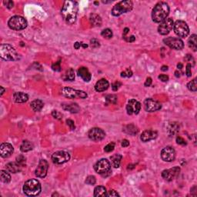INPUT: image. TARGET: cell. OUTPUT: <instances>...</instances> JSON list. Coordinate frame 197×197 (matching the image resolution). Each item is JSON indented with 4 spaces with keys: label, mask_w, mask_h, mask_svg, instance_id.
<instances>
[{
    "label": "cell",
    "mask_w": 197,
    "mask_h": 197,
    "mask_svg": "<svg viewBox=\"0 0 197 197\" xmlns=\"http://www.w3.org/2000/svg\"><path fill=\"white\" fill-rule=\"evenodd\" d=\"M78 3L75 1H66L61 10L62 16L66 23L72 25L75 22L78 14Z\"/></svg>",
    "instance_id": "cell-1"
},
{
    "label": "cell",
    "mask_w": 197,
    "mask_h": 197,
    "mask_svg": "<svg viewBox=\"0 0 197 197\" xmlns=\"http://www.w3.org/2000/svg\"><path fill=\"white\" fill-rule=\"evenodd\" d=\"M169 13V5L164 2H160L157 3L152 9V18L155 22H161L167 18Z\"/></svg>",
    "instance_id": "cell-2"
},
{
    "label": "cell",
    "mask_w": 197,
    "mask_h": 197,
    "mask_svg": "<svg viewBox=\"0 0 197 197\" xmlns=\"http://www.w3.org/2000/svg\"><path fill=\"white\" fill-rule=\"evenodd\" d=\"M41 184L39 182L35 179L27 180L23 186V192L29 196L38 195L41 192Z\"/></svg>",
    "instance_id": "cell-3"
},
{
    "label": "cell",
    "mask_w": 197,
    "mask_h": 197,
    "mask_svg": "<svg viewBox=\"0 0 197 197\" xmlns=\"http://www.w3.org/2000/svg\"><path fill=\"white\" fill-rule=\"evenodd\" d=\"M0 56L6 61H16L19 58L15 49L9 44H2L0 46Z\"/></svg>",
    "instance_id": "cell-4"
},
{
    "label": "cell",
    "mask_w": 197,
    "mask_h": 197,
    "mask_svg": "<svg viewBox=\"0 0 197 197\" xmlns=\"http://www.w3.org/2000/svg\"><path fill=\"white\" fill-rule=\"evenodd\" d=\"M132 2L130 0H126V1H121L115 4L112 9V14L114 16H119L122 14L126 13V12H129L132 10Z\"/></svg>",
    "instance_id": "cell-5"
},
{
    "label": "cell",
    "mask_w": 197,
    "mask_h": 197,
    "mask_svg": "<svg viewBox=\"0 0 197 197\" xmlns=\"http://www.w3.org/2000/svg\"><path fill=\"white\" fill-rule=\"evenodd\" d=\"M95 172L103 176H107L111 173V164L106 159H102L98 160L94 166Z\"/></svg>",
    "instance_id": "cell-6"
},
{
    "label": "cell",
    "mask_w": 197,
    "mask_h": 197,
    "mask_svg": "<svg viewBox=\"0 0 197 197\" xmlns=\"http://www.w3.org/2000/svg\"><path fill=\"white\" fill-rule=\"evenodd\" d=\"M9 28L13 30H22L27 27V21L23 17L19 15H15L10 18L8 22Z\"/></svg>",
    "instance_id": "cell-7"
},
{
    "label": "cell",
    "mask_w": 197,
    "mask_h": 197,
    "mask_svg": "<svg viewBox=\"0 0 197 197\" xmlns=\"http://www.w3.org/2000/svg\"><path fill=\"white\" fill-rule=\"evenodd\" d=\"M62 93L64 96L69 98H87V94L84 91L77 90V89H72L69 87H65L62 89Z\"/></svg>",
    "instance_id": "cell-8"
},
{
    "label": "cell",
    "mask_w": 197,
    "mask_h": 197,
    "mask_svg": "<svg viewBox=\"0 0 197 197\" xmlns=\"http://www.w3.org/2000/svg\"><path fill=\"white\" fill-rule=\"evenodd\" d=\"M173 30L178 36L183 37V38L187 36L189 33V26L186 24V22L182 20H177L174 23Z\"/></svg>",
    "instance_id": "cell-9"
},
{
    "label": "cell",
    "mask_w": 197,
    "mask_h": 197,
    "mask_svg": "<svg viewBox=\"0 0 197 197\" xmlns=\"http://www.w3.org/2000/svg\"><path fill=\"white\" fill-rule=\"evenodd\" d=\"M174 22L171 18H166L160 22V25L158 27V32L160 35H166L170 32L172 29L173 28Z\"/></svg>",
    "instance_id": "cell-10"
},
{
    "label": "cell",
    "mask_w": 197,
    "mask_h": 197,
    "mask_svg": "<svg viewBox=\"0 0 197 197\" xmlns=\"http://www.w3.org/2000/svg\"><path fill=\"white\" fill-rule=\"evenodd\" d=\"M165 44L170 47L171 49H175V50H180L184 47V43L183 40L179 38L175 37H168L163 39Z\"/></svg>",
    "instance_id": "cell-11"
},
{
    "label": "cell",
    "mask_w": 197,
    "mask_h": 197,
    "mask_svg": "<svg viewBox=\"0 0 197 197\" xmlns=\"http://www.w3.org/2000/svg\"><path fill=\"white\" fill-rule=\"evenodd\" d=\"M70 159V155L65 151H58L52 154V160L55 164H63Z\"/></svg>",
    "instance_id": "cell-12"
},
{
    "label": "cell",
    "mask_w": 197,
    "mask_h": 197,
    "mask_svg": "<svg viewBox=\"0 0 197 197\" xmlns=\"http://www.w3.org/2000/svg\"><path fill=\"white\" fill-rule=\"evenodd\" d=\"M180 172V168L178 166L171 168L169 169H165L162 172V176L167 181H172L174 179L176 178Z\"/></svg>",
    "instance_id": "cell-13"
},
{
    "label": "cell",
    "mask_w": 197,
    "mask_h": 197,
    "mask_svg": "<svg viewBox=\"0 0 197 197\" xmlns=\"http://www.w3.org/2000/svg\"><path fill=\"white\" fill-rule=\"evenodd\" d=\"M48 169H49L48 162L45 159H41L35 169V175L38 178H44L47 175Z\"/></svg>",
    "instance_id": "cell-14"
},
{
    "label": "cell",
    "mask_w": 197,
    "mask_h": 197,
    "mask_svg": "<svg viewBox=\"0 0 197 197\" xmlns=\"http://www.w3.org/2000/svg\"><path fill=\"white\" fill-rule=\"evenodd\" d=\"M88 135L89 138L93 141H101L105 138L106 133L100 128H92L89 131Z\"/></svg>",
    "instance_id": "cell-15"
},
{
    "label": "cell",
    "mask_w": 197,
    "mask_h": 197,
    "mask_svg": "<svg viewBox=\"0 0 197 197\" xmlns=\"http://www.w3.org/2000/svg\"><path fill=\"white\" fill-rule=\"evenodd\" d=\"M161 157L165 162L173 161L175 158V149L171 146H166L162 150Z\"/></svg>",
    "instance_id": "cell-16"
},
{
    "label": "cell",
    "mask_w": 197,
    "mask_h": 197,
    "mask_svg": "<svg viewBox=\"0 0 197 197\" xmlns=\"http://www.w3.org/2000/svg\"><path fill=\"white\" fill-rule=\"evenodd\" d=\"M144 107L147 112H155L162 108L161 103L152 98H146L144 102Z\"/></svg>",
    "instance_id": "cell-17"
},
{
    "label": "cell",
    "mask_w": 197,
    "mask_h": 197,
    "mask_svg": "<svg viewBox=\"0 0 197 197\" xmlns=\"http://www.w3.org/2000/svg\"><path fill=\"white\" fill-rule=\"evenodd\" d=\"M141 109V104L139 102L135 99H130L127 103L126 106V110L129 115L132 114H138Z\"/></svg>",
    "instance_id": "cell-18"
},
{
    "label": "cell",
    "mask_w": 197,
    "mask_h": 197,
    "mask_svg": "<svg viewBox=\"0 0 197 197\" xmlns=\"http://www.w3.org/2000/svg\"><path fill=\"white\" fill-rule=\"evenodd\" d=\"M13 146L10 143H2L0 146V155L2 158H8L10 156L13 152Z\"/></svg>",
    "instance_id": "cell-19"
},
{
    "label": "cell",
    "mask_w": 197,
    "mask_h": 197,
    "mask_svg": "<svg viewBox=\"0 0 197 197\" xmlns=\"http://www.w3.org/2000/svg\"><path fill=\"white\" fill-rule=\"evenodd\" d=\"M158 134L155 131L153 130H146L142 133L141 137V140L144 143H146V142H149L150 140H153L155 139V138L157 137Z\"/></svg>",
    "instance_id": "cell-20"
},
{
    "label": "cell",
    "mask_w": 197,
    "mask_h": 197,
    "mask_svg": "<svg viewBox=\"0 0 197 197\" xmlns=\"http://www.w3.org/2000/svg\"><path fill=\"white\" fill-rule=\"evenodd\" d=\"M78 75L85 82H89L91 80V78H92V75H91V73L89 72V69L86 67H84V66H82V67H80L78 69Z\"/></svg>",
    "instance_id": "cell-21"
},
{
    "label": "cell",
    "mask_w": 197,
    "mask_h": 197,
    "mask_svg": "<svg viewBox=\"0 0 197 197\" xmlns=\"http://www.w3.org/2000/svg\"><path fill=\"white\" fill-rule=\"evenodd\" d=\"M109 83L105 78H102V79L98 80L95 85V89L97 92H103V91L106 90L109 88Z\"/></svg>",
    "instance_id": "cell-22"
},
{
    "label": "cell",
    "mask_w": 197,
    "mask_h": 197,
    "mask_svg": "<svg viewBox=\"0 0 197 197\" xmlns=\"http://www.w3.org/2000/svg\"><path fill=\"white\" fill-rule=\"evenodd\" d=\"M13 99L17 103H23L28 101L29 96L27 94L22 92H17L13 94Z\"/></svg>",
    "instance_id": "cell-23"
},
{
    "label": "cell",
    "mask_w": 197,
    "mask_h": 197,
    "mask_svg": "<svg viewBox=\"0 0 197 197\" xmlns=\"http://www.w3.org/2000/svg\"><path fill=\"white\" fill-rule=\"evenodd\" d=\"M6 170L9 172H12V173H16L21 171L22 166L18 163L17 162H13V163H9L6 165Z\"/></svg>",
    "instance_id": "cell-24"
},
{
    "label": "cell",
    "mask_w": 197,
    "mask_h": 197,
    "mask_svg": "<svg viewBox=\"0 0 197 197\" xmlns=\"http://www.w3.org/2000/svg\"><path fill=\"white\" fill-rule=\"evenodd\" d=\"M43 102L40 99H35L31 103V108L35 112H39L43 108Z\"/></svg>",
    "instance_id": "cell-25"
},
{
    "label": "cell",
    "mask_w": 197,
    "mask_h": 197,
    "mask_svg": "<svg viewBox=\"0 0 197 197\" xmlns=\"http://www.w3.org/2000/svg\"><path fill=\"white\" fill-rule=\"evenodd\" d=\"M91 24L93 25L94 26H100L102 24V18L97 14H91L89 17Z\"/></svg>",
    "instance_id": "cell-26"
},
{
    "label": "cell",
    "mask_w": 197,
    "mask_h": 197,
    "mask_svg": "<svg viewBox=\"0 0 197 197\" xmlns=\"http://www.w3.org/2000/svg\"><path fill=\"white\" fill-rule=\"evenodd\" d=\"M62 109L66 111L72 112V113H76L80 110V108L77 104H67L62 105Z\"/></svg>",
    "instance_id": "cell-27"
},
{
    "label": "cell",
    "mask_w": 197,
    "mask_h": 197,
    "mask_svg": "<svg viewBox=\"0 0 197 197\" xmlns=\"http://www.w3.org/2000/svg\"><path fill=\"white\" fill-rule=\"evenodd\" d=\"M123 131L126 133L129 134V135H136L137 132H138V129H137L136 126L133 124H129L127 126H125V128L123 129Z\"/></svg>",
    "instance_id": "cell-28"
},
{
    "label": "cell",
    "mask_w": 197,
    "mask_h": 197,
    "mask_svg": "<svg viewBox=\"0 0 197 197\" xmlns=\"http://www.w3.org/2000/svg\"><path fill=\"white\" fill-rule=\"evenodd\" d=\"M33 149V145L31 142L28 141V140H25L22 142V145L20 146V150L23 152H29V151L32 150Z\"/></svg>",
    "instance_id": "cell-29"
},
{
    "label": "cell",
    "mask_w": 197,
    "mask_h": 197,
    "mask_svg": "<svg viewBox=\"0 0 197 197\" xmlns=\"http://www.w3.org/2000/svg\"><path fill=\"white\" fill-rule=\"evenodd\" d=\"M196 35L193 34V35H191L190 38H189V41H188V45H189V47L191 49L195 52L197 49V40H196Z\"/></svg>",
    "instance_id": "cell-30"
},
{
    "label": "cell",
    "mask_w": 197,
    "mask_h": 197,
    "mask_svg": "<svg viewBox=\"0 0 197 197\" xmlns=\"http://www.w3.org/2000/svg\"><path fill=\"white\" fill-rule=\"evenodd\" d=\"M122 158H123V156H122V155H120V154H115V155H112V156L110 157L111 161H112V165H113L114 167L115 168L119 167Z\"/></svg>",
    "instance_id": "cell-31"
},
{
    "label": "cell",
    "mask_w": 197,
    "mask_h": 197,
    "mask_svg": "<svg viewBox=\"0 0 197 197\" xmlns=\"http://www.w3.org/2000/svg\"><path fill=\"white\" fill-rule=\"evenodd\" d=\"M106 195V189L104 186H96L94 189V196H105Z\"/></svg>",
    "instance_id": "cell-32"
},
{
    "label": "cell",
    "mask_w": 197,
    "mask_h": 197,
    "mask_svg": "<svg viewBox=\"0 0 197 197\" xmlns=\"http://www.w3.org/2000/svg\"><path fill=\"white\" fill-rule=\"evenodd\" d=\"M0 179L1 181L4 183H9L11 181V175L7 171L1 170L0 172Z\"/></svg>",
    "instance_id": "cell-33"
},
{
    "label": "cell",
    "mask_w": 197,
    "mask_h": 197,
    "mask_svg": "<svg viewBox=\"0 0 197 197\" xmlns=\"http://www.w3.org/2000/svg\"><path fill=\"white\" fill-rule=\"evenodd\" d=\"M179 129V127L178 124L176 123H172L169 125V128H168V132H169V135H174L178 132Z\"/></svg>",
    "instance_id": "cell-34"
},
{
    "label": "cell",
    "mask_w": 197,
    "mask_h": 197,
    "mask_svg": "<svg viewBox=\"0 0 197 197\" xmlns=\"http://www.w3.org/2000/svg\"><path fill=\"white\" fill-rule=\"evenodd\" d=\"M65 79L68 80V81H73L75 79V73H74V70L70 68L69 69H68L67 72L66 73V78Z\"/></svg>",
    "instance_id": "cell-35"
},
{
    "label": "cell",
    "mask_w": 197,
    "mask_h": 197,
    "mask_svg": "<svg viewBox=\"0 0 197 197\" xmlns=\"http://www.w3.org/2000/svg\"><path fill=\"white\" fill-rule=\"evenodd\" d=\"M187 88L190 91L192 92H195L197 89V84H196V78H194L192 81L189 82L187 84Z\"/></svg>",
    "instance_id": "cell-36"
},
{
    "label": "cell",
    "mask_w": 197,
    "mask_h": 197,
    "mask_svg": "<svg viewBox=\"0 0 197 197\" xmlns=\"http://www.w3.org/2000/svg\"><path fill=\"white\" fill-rule=\"evenodd\" d=\"M102 36L106 38H111L112 37V32L111 29H106L102 31L101 32Z\"/></svg>",
    "instance_id": "cell-37"
},
{
    "label": "cell",
    "mask_w": 197,
    "mask_h": 197,
    "mask_svg": "<svg viewBox=\"0 0 197 197\" xmlns=\"http://www.w3.org/2000/svg\"><path fill=\"white\" fill-rule=\"evenodd\" d=\"M106 103H112L115 104L117 103V96L115 95H108L106 97Z\"/></svg>",
    "instance_id": "cell-38"
},
{
    "label": "cell",
    "mask_w": 197,
    "mask_h": 197,
    "mask_svg": "<svg viewBox=\"0 0 197 197\" xmlns=\"http://www.w3.org/2000/svg\"><path fill=\"white\" fill-rule=\"evenodd\" d=\"M95 182H96V179H95V177L94 175H89L86 178L85 183L88 185H94L95 183Z\"/></svg>",
    "instance_id": "cell-39"
},
{
    "label": "cell",
    "mask_w": 197,
    "mask_h": 197,
    "mask_svg": "<svg viewBox=\"0 0 197 197\" xmlns=\"http://www.w3.org/2000/svg\"><path fill=\"white\" fill-rule=\"evenodd\" d=\"M132 75V72L131 69H126L125 71H123V72H121V77H123V78H129V77H131Z\"/></svg>",
    "instance_id": "cell-40"
},
{
    "label": "cell",
    "mask_w": 197,
    "mask_h": 197,
    "mask_svg": "<svg viewBox=\"0 0 197 197\" xmlns=\"http://www.w3.org/2000/svg\"><path fill=\"white\" fill-rule=\"evenodd\" d=\"M114 148H115V143H110L105 146L104 150H105V152H111L113 151Z\"/></svg>",
    "instance_id": "cell-41"
},
{
    "label": "cell",
    "mask_w": 197,
    "mask_h": 197,
    "mask_svg": "<svg viewBox=\"0 0 197 197\" xmlns=\"http://www.w3.org/2000/svg\"><path fill=\"white\" fill-rule=\"evenodd\" d=\"M60 63H61L60 60L57 61L56 62L52 64V69H53L54 71H56V72H59V71H61V65H60Z\"/></svg>",
    "instance_id": "cell-42"
},
{
    "label": "cell",
    "mask_w": 197,
    "mask_h": 197,
    "mask_svg": "<svg viewBox=\"0 0 197 197\" xmlns=\"http://www.w3.org/2000/svg\"><path fill=\"white\" fill-rule=\"evenodd\" d=\"M80 47H83L86 49V48L88 47V45L85 44V43L82 42H75V44H74V48H75V49H78Z\"/></svg>",
    "instance_id": "cell-43"
},
{
    "label": "cell",
    "mask_w": 197,
    "mask_h": 197,
    "mask_svg": "<svg viewBox=\"0 0 197 197\" xmlns=\"http://www.w3.org/2000/svg\"><path fill=\"white\" fill-rule=\"evenodd\" d=\"M90 45L92 48H98L100 46L99 42H98L96 38H92L90 41Z\"/></svg>",
    "instance_id": "cell-44"
},
{
    "label": "cell",
    "mask_w": 197,
    "mask_h": 197,
    "mask_svg": "<svg viewBox=\"0 0 197 197\" xmlns=\"http://www.w3.org/2000/svg\"><path fill=\"white\" fill-rule=\"evenodd\" d=\"M16 162L18 163H19L21 166H24V164L26 163V158H25L23 155H19L16 158Z\"/></svg>",
    "instance_id": "cell-45"
},
{
    "label": "cell",
    "mask_w": 197,
    "mask_h": 197,
    "mask_svg": "<svg viewBox=\"0 0 197 197\" xmlns=\"http://www.w3.org/2000/svg\"><path fill=\"white\" fill-rule=\"evenodd\" d=\"M106 196H119V194L116 191L112 189V190H109V192L106 193Z\"/></svg>",
    "instance_id": "cell-46"
},
{
    "label": "cell",
    "mask_w": 197,
    "mask_h": 197,
    "mask_svg": "<svg viewBox=\"0 0 197 197\" xmlns=\"http://www.w3.org/2000/svg\"><path fill=\"white\" fill-rule=\"evenodd\" d=\"M122 86V83L119 82H115L112 85V89L113 91H117L120 88V86Z\"/></svg>",
    "instance_id": "cell-47"
},
{
    "label": "cell",
    "mask_w": 197,
    "mask_h": 197,
    "mask_svg": "<svg viewBox=\"0 0 197 197\" xmlns=\"http://www.w3.org/2000/svg\"><path fill=\"white\" fill-rule=\"evenodd\" d=\"M191 68H192V65L191 64H187L186 65V74L188 77H190L192 75V72H191Z\"/></svg>",
    "instance_id": "cell-48"
},
{
    "label": "cell",
    "mask_w": 197,
    "mask_h": 197,
    "mask_svg": "<svg viewBox=\"0 0 197 197\" xmlns=\"http://www.w3.org/2000/svg\"><path fill=\"white\" fill-rule=\"evenodd\" d=\"M66 124L69 126V127L70 128L71 130H74L75 129V124H74V122L71 119H67L66 120Z\"/></svg>",
    "instance_id": "cell-49"
},
{
    "label": "cell",
    "mask_w": 197,
    "mask_h": 197,
    "mask_svg": "<svg viewBox=\"0 0 197 197\" xmlns=\"http://www.w3.org/2000/svg\"><path fill=\"white\" fill-rule=\"evenodd\" d=\"M52 116L54 117V118L58 119H62V115L61 113H59V112H58V111H56V110L52 111Z\"/></svg>",
    "instance_id": "cell-50"
},
{
    "label": "cell",
    "mask_w": 197,
    "mask_h": 197,
    "mask_svg": "<svg viewBox=\"0 0 197 197\" xmlns=\"http://www.w3.org/2000/svg\"><path fill=\"white\" fill-rule=\"evenodd\" d=\"M176 143L179 145H186V140L183 138H182L181 136H177L176 137Z\"/></svg>",
    "instance_id": "cell-51"
},
{
    "label": "cell",
    "mask_w": 197,
    "mask_h": 197,
    "mask_svg": "<svg viewBox=\"0 0 197 197\" xmlns=\"http://www.w3.org/2000/svg\"><path fill=\"white\" fill-rule=\"evenodd\" d=\"M4 4L6 5V7L8 9H12L14 6V3L12 1H10V0H7V1H4Z\"/></svg>",
    "instance_id": "cell-52"
},
{
    "label": "cell",
    "mask_w": 197,
    "mask_h": 197,
    "mask_svg": "<svg viewBox=\"0 0 197 197\" xmlns=\"http://www.w3.org/2000/svg\"><path fill=\"white\" fill-rule=\"evenodd\" d=\"M158 78H159L162 82H167L168 80H169V76L166 75H163V74L159 75Z\"/></svg>",
    "instance_id": "cell-53"
},
{
    "label": "cell",
    "mask_w": 197,
    "mask_h": 197,
    "mask_svg": "<svg viewBox=\"0 0 197 197\" xmlns=\"http://www.w3.org/2000/svg\"><path fill=\"white\" fill-rule=\"evenodd\" d=\"M152 78H150V77H148L147 78H146V82H145V86H146V87H149V86H151V84H152Z\"/></svg>",
    "instance_id": "cell-54"
},
{
    "label": "cell",
    "mask_w": 197,
    "mask_h": 197,
    "mask_svg": "<svg viewBox=\"0 0 197 197\" xmlns=\"http://www.w3.org/2000/svg\"><path fill=\"white\" fill-rule=\"evenodd\" d=\"M129 145V142L128 141L127 139H123V142H122V146L123 147H127Z\"/></svg>",
    "instance_id": "cell-55"
},
{
    "label": "cell",
    "mask_w": 197,
    "mask_h": 197,
    "mask_svg": "<svg viewBox=\"0 0 197 197\" xmlns=\"http://www.w3.org/2000/svg\"><path fill=\"white\" fill-rule=\"evenodd\" d=\"M135 37L134 36V35H131L130 37H129L128 38H126V40L127 42H132L135 41Z\"/></svg>",
    "instance_id": "cell-56"
},
{
    "label": "cell",
    "mask_w": 197,
    "mask_h": 197,
    "mask_svg": "<svg viewBox=\"0 0 197 197\" xmlns=\"http://www.w3.org/2000/svg\"><path fill=\"white\" fill-rule=\"evenodd\" d=\"M129 29H128V28H125L124 31H123V35H124V36L128 33V32H129Z\"/></svg>",
    "instance_id": "cell-57"
},
{
    "label": "cell",
    "mask_w": 197,
    "mask_h": 197,
    "mask_svg": "<svg viewBox=\"0 0 197 197\" xmlns=\"http://www.w3.org/2000/svg\"><path fill=\"white\" fill-rule=\"evenodd\" d=\"M162 71H167L168 70V66H163L161 68Z\"/></svg>",
    "instance_id": "cell-58"
},
{
    "label": "cell",
    "mask_w": 197,
    "mask_h": 197,
    "mask_svg": "<svg viewBox=\"0 0 197 197\" xmlns=\"http://www.w3.org/2000/svg\"><path fill=\"white\" fill-rule=\"evenodd\" d=\"M0 88H1V90H2V91H1V95H2V94L4 93V92H5V89L2 87V86H1V87H0Z\"/></svg>",
    "instance_id": "cell-59"
},
{
    "label": "cell",
    "mask_w": 197,
    "mask_h": 197,
    "mask_svg": "<svg viewBox=\"0 0 197 197\" xmlns=\"http://www.w3.org/2000/svg\"><path fill=\"white\" fill-rule=\"evenodd\" d=\"M175 75L176 77H179L180 75H179V72H178V71H176V72H175Z\"/></svg>",
    "instance_id": "cell-60"
},
{
    "label": "cell",
    "mask_w": 197,
    "mask_h": 197,
    "mask_svg": "<svg viewBox=\"0 0 197 197\" xmlns=\"http://www.w3.org/2000/svg\"><path fill=\"white\" fill-rule=\"evenodd\" d=\"M177 67H178L179 69H182V67H183V65H182L181 63H179V64L177 65Z\"/></svg>",
    "instance_id": "cell-61"
}]
</instances>
